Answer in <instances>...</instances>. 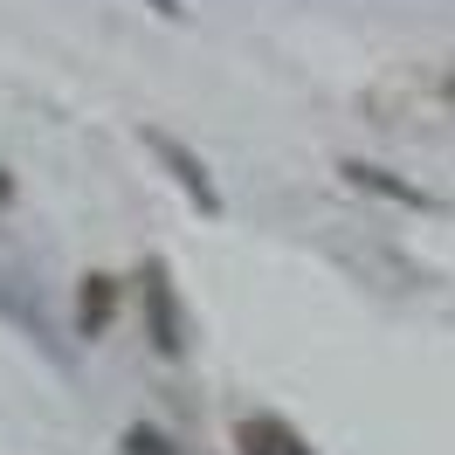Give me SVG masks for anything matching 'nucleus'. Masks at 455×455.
Instances as JSON below:
<instances>
[{
  "mask_svg": "<svg viewBox=\"0 0 455 455\" xmlns=\"http://www.w3.org/2000/svg\"><path fill=\"white\" fill-rule=\"evenodd\" d=\"M359 111L394 139H455V56L387 69L379 84H366Z\"/></svg>",
  "mask_w": 455,
  "mask_h": 455,
  "instance_id": "1",
  "label": "nucleus"
},
{
  "mask_svg": "<svg viewBox=\"0 0 455 455\" xmlns=\"http://www.w3.org/2000/svg\"><path fill=\"white\" fill-rule=\"evenodd\" d=\"M0 317L7 324H21V331H35V339L49 345V324H42V311H35V269L7 242H0Z\"/></svg>",
  "mask_w": 455,
  "mask_h": 455,
  "instance_id": "2",
  "label": "nucleus"
},
{
  "mask_svg": "<svg viewBox=\"0 0 455 455\" xmlns=\"http://www.w3.org/2000/svg\"><path fill=\"white\" fill-rule=\"evenodd\" d=\"M145 145H152V152H159V159L172 166V180H180V187L194 194V207H200V214H214V207H221V194L207 187V172H200V159H194V152H187L180 139H166V132H145Z\"/></svg>",
  "mask_w": 455,
  "mask_h": 455,
  "instance_id": "3",
  "label": "nucleus"
},
{
  "mask_svg": "<svg viewBox=\"0 0 455 455\" xmlns=\"http://www.w3.org/2000/svg\"><path fill=\"white\" fill-rule=\"evenodd\" d=\"M235 449L242 455H311L304 435H297L290 421H276V414H249V421L235 427Z\"/></svg>",
  "mask_w": 455,
  "mask_h": 455,
  "instance_id": "4",
  "label": "nucleus"
},
{
  "mask_svg": "<svg viewBox=\"0 0 455 455\" xmlns=\"http://www.w3.org/2000/svg\"><path fill=\"white\" fill-rule=\"evenodd\" d=\"M111 311H117V283H111V276H84V297H76V331H84V339H97V331L111 324Z\"/></svg>",
  "mask_w": 455,
  "mask_h": 455,
  "instance_id": "5",
  "label": "nucleus"
},
{
  "mask_svg": "<svg viewBox=\"0 0 455 455\" xmlns=\"http://www.w3.org/2000/svg\"><path fill=\"white\" fill-rule=\"evenodd\" d=\"M145 304H152V331H159V345L166 352H180V304H172V283H166V269H152V283H145Z\"/></svg>",
  "mask_w": 455,
  "mask_h": 455,
  "instance_id": "6",
  "label": "nucleus"
}]
</instances>
